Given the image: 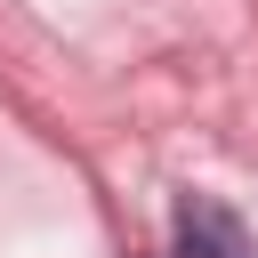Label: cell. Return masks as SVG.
I'll return each instance as SVG.
<instances>
[{
    "instance_id": "6da1fadb",
    "label": "cell",
    "mask_w": 258,
    "mask_h": 258,
    "mask_svg": "<svg viewBox=\"0 0 258 258\" xmlns=\"http://www.w3.org/2000/svg\"><path fill=\"white\" fill-rule=\"evenodd\" d=\"M169 234H177V258H258L250 226H242L226 202H210V194H185V202L169 210Z\"/></svg>"
}]
</instances>
